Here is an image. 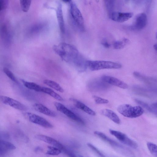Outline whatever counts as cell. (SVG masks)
Segmentation results:
<instances>
[{"instance_id":"cell-1","label":"cell","mask_w":157,"mask_h":157,"mask_svg":"<svg viewBox=\"0 0 157 157\" xmlns=\"http://www.w3.org/2000/svg\"><path fill=\"white\" fill-rule=\"evenodd\" d=\"M53 49L63 60L70 64L79 54L75 46L64 42L54 45Z\"/></svg>"},{"instance_id":"cell-2","label":"cell","mask_w":157,"mask_h":157,"mask_svg":"<svg viewBox=\"0 0 157 157\" xmlns=\"http://www.w3.org/2000/svg\"><path fill=\"white\" fill-rule=\"evenodd\" d=\"M87 67L92 71L105 69H118L122 65L118 63L104 60H87Z\"/></svg>"},{"instance_id":"cell-3","label":"cell","mask_w":157,"mask_h":157,"mask_svg":"<svg viewBox=\"0 0 157 157\" xmlns=\"http://www.w3.org/2000/svg\"><path fill=\"white\" fill-rule=\"evenodd\" d=\"M118 111L125 117L133 118L141 115L144 110L140 106H132L127 104H122L117 108Z\"/></svg>"},{"instance_id":"cell-4","label":"cell","mask_w":157,"mask_h":157,"mask_svg":"<svg viewBox=\"0 0 157 157\" xmlns=\"http://www.w3.org/2000/svg\"><path fill=\"white\" fill-rule=\"evenodd\" d=\"M69 3V12L74 25L79 30L84 31V19L81 12L75 2L71 1Z\"/></svg>"},{"instance_id":"cell-5","label":"cell","mask_w":157,"mask_h":157,"mask_svg":"<svg viewBox=\"0 0 157 157\" xmlns=\"http://www.w3.org/2000/svg\"><path fill=\"white\" fill-rule=\"evenodd\" d=\"M25 115L31 122L45 128H51L53 127V125L46 119L36 114L27 112L25 113Z\"/></svg>"},{"instance_id":"cell-6","label":"cell","mask_w":157,"mask_h":157,"mask_svg":"<svg viewBox=\"0 0 157 157\" xmlns=\"http://www.w3.org/2000/svg\"><path fill=\"white\" fill-rule=\"evenodd\" d=\"M109 132L111 134L115 137L122 143L133 148L137 147L138 145L137 143L124 133L112 129H110Z\"/></svg>"},{"instance_id":"cell-7","label":"cell","mask_w":157,"mask_h":157,"mask_svg":"<svg viewBox=\"0 0 157 157\" xmlns=\"http://www.w3.org/2000/svg\"><path fill=\"white\" fill-rule=\"evenodd\" d=\"M54 104L56 108L58 111L64 114L73 121L79 123L84 124V121L80 117L68 109L62 104L55 102Z\"/></svg>"},{"instance_id":"cell-8","label":"cell","mask_w":157,"mask_h":157,"mask_svg":"<svg viewBox=\"0 0 157 157\" xmlns=\"http://www.w3.org/2000/svg\"><path fill=\"white\" fill-rule=\"evenodd\" d=\"M0 100L4 104L17 109L21 111H25L27 109V107L24 104L9 97L1 95Z\"/></svg>"},{"instance_id":"cell-9","label":"cell","mask_w":157,"mask_h":157,"mask_svg":"<svg viewBox=\"0 0 157 157\" xmlns=\"http://www.w3.org/2000/svg\"><path fill=\"white\" fill-rule=\"evenodd\" d=\"M36 138L50 145L56 147L61 151L67 154L68 150H67L63 145L57 140L51 137L43 135H38L36 136Z\"/></svg>"},{"instance_id":"cell-10","label":"cell","mask_w":157,"mask_h":157,"mask_svg":"<svg viewBox=\"0 0 157 157\" xmlns=\"http://www.w3.org/2000/svg\"><path fill=\"white\" fill-rule=\"evenodd\" d=\"M147 17L146 14L144 13L138 14L134 24L130 28L134 30H140L144 28L147 25Z\"/></svg>"},{"instance_id":"cell-11","label":"cell","mask_w":157,"mask_h":157,"mask_svg":"<svg viewBox=\"0 0 157 157\" xmlns=\"http://www.w3.org/2000/svg\"><path fill=\"white\" fill-rule=\"evenodd\" d=\"M87 60L82 56L79 54L71 64L78 71L82 72L88 68Z\"/></svg>"},{"instance_id":"cell-12","label":"cell","mask_w":157,"mask_h":157,"mask_svg":"<svg viewBox=\"0 0 157 157\" xmlns=\"http://www.w3.org/2000/svg\"><path fill=\"white\" fill-rule=\"evenodd\" d=\"M133 16L131 12H113L111 13L110 17L113 21L118 22H123L128 20Z\"/></svg>"},{"instance_id":"cell-13","label":"cell","mask_w":157,"mask_h":157,"mask_svg":"<svg viewBox=\"0 0 157 157\" xmlns=\"http://www.w3.org/2000/svg\"><path fill=\"white\" fill-rule=\"evenodd\" d=\"M101 78L108 84L123 89H126L128 88V86L127 84L115 77L104 75H103Z\"/></svg>"},{"instance_id":"cell-14","label":"cell","mask_w":157,"mask_h":157,"mask_svg":"<svg viewBox=\"0 0 157 157\" xmlns=\"http://www.w3.org/2000/svg\"><path fill=\"white\" fill-rule=\"evenodd\" d=\"M56 17L60 30L62 34L65 33V26L64 21L62 5L60 3L58 4L56 11Z\"/></svg>"},{"instance_id":"cell-15","label":"cell","mask_w":157,"mask_h":157,"mask_svg":"<svg viewBox=\"0 0 157 157\" xmlns=\"http://www.w3.org/2000/svg\"><path fill=\"white\" fill-rule=\"evenodd\" d=\"M89 86V87L95 90H101L107 88L109 85L101 78L95 79L90 81Z\"/></svg>"},{"instance_id":"cell-16","label":"cell","mask_w":157,"mask_h":157,"mask_svg":"<svg viewBox=\"0 0 157 157\" xmlns=\"http://www.w3.org/2000/svg\"><path fill=\"white\" fill-rule=\"evenodd\" d=\"M70 100L73 103L76 107L81 109L88 114L92 116H95L96 115V113L94 110L81 101L72 98H70Z\"/></svg>"},{"instance_id":"cell-17","label":"cell","mask_w":157,"mask_h":157,"mask_svg":"<svg viewBox=\"0 0 157 157\" xmlns=\"http://www.w3.org/2000/svg\"><path fill=\"white\" fill-rule=\"evenodd\" d=\"M101 113L106 117L114 123L119 124L121 120L118 115L113 111L108 109H104L101 110Z\"/></svg>"},{"instance_id":"cell-18","label":"cell","mask_w":157,"mask_h":157,"mask_svg":"<svg viewBox=\"0 0 157 157\" xmlns=\"http://www.w3.org/2000/svg\"><path fill=\"white\" fill-rule=\"evenodd\" d=\"M34 109L36 111L47 116L54 117L56 114L43 105L38 103H35L33 105Z\"/></svg>"},{"instance_id":"cell-19","label":"cell","mask_w":157,"mask_h":157,"mask_svg":"<svg viewBox=\"0 0 157 157\" xmlns=\"http://www.w3.org/2000/svg\"><path fill=\"white\" fill-rule=\"evenodd\" d=\"M15 148L16 147L14 144L0 138V154H4L9 151Z\"/></svg>"},{"instance_id":"cell-20","label":"cell","mask_w":157,"mask_h":157,"mask_svg":"<svg viewBox=\"0 0 157 157\" xmlns=\"http://www.w3.org/2000/svg\"><path fill=\"white\" fill-rule=\"evenodd\" d=\"M94 133L111 145L120 148H124L123 146L114 140L110 139L102 132L99 131H95L94 132Z\"/></svg>"},{"instance_id":"cell-21","label":"cell","mask_w":157,"mask_h":157,"mask_svg":"<svg viewBox=\"0 0 157 157\" xmlns=\"http://www.w3.org/2000/svg\"><path fill=\"white\" fill-rule=\"evenodd\" d=\"M133 74L136 78L145 83L150 85L156 83V80L154 78L143 75L138 72H134Z\"/></svg>"},{"instance_id":"cell-22","label":"cell","mask_w":157,"mask_h":157,"mask_svg":"<svg viewBox=\"0 0 157 157\" xmlns=\"http://www.w3.org/2000/svg\"><path fill=\"white\" fill-rule=\"evenodd\" d=\"M24 85L27 88L37 92H41L42 86L33 82L26 81L21 79Z\"/></svg>"},{"instance_id":"cell-23","label":"cell","mask_w":157,"mask_h":157,"mask_svg":"<svg viewBox=\"0 0 157 157\" xmlns=\"http://www.w3.org/2000/svg\"><path fill=\"white\" fill-rule=\"evenodd\" d=\"M41 92L47 94L58 100H63V99L60 96L48 88L42 86Z\"/></svg>"},{"instance_id":"cell-24","label":"cell","mask_w":157,"mask_h":157,"mask_svg":"<svg viewBox=\"0 0 157 157\" xmlns=\"http://www.w3.org/2000/svg\"><path fill=\"white\" fill-rule=\"evenodd\" d=\"M43 82L44 84L59 92L63 93L64 92V90L60 85L54 81L50 80L45 79L44 80Z\"/></svg>"},{"instance_id":"cell-25","label":"cell","mask_w":157,"mask_h":157,"mask_svg":"<svg viewBox=\"0 0 157 157\" xmlns=\"http://www.w3.org/2000/svg\"><path fill=\"white\" fill-rule=\"evenodd\" d=\"M129 42V40L126 38H124L121 40L115 41L113 44V48L116 49H120L124 48Z\"/></svg>"},{"instance_id":"cell-26","label":"cell","mask_w":157,"mask_h":157,"mask_svg":"<svg viewBox=\"0 0 157 157\" xmlns=\"http://www.w3.org/2000/svg\"><path fill=\"white\" fill-rule=\"evenodd\" d=\"M32 0H20L21 9L25 12H27L30 7Z\"/></svg>"},{"instance_id":"cell-27","label":"cell","mask_w":157,"mask_h":157,"mask_svg":"<svg viewBox=\"0 0 157 157\" xmlns=\"http://www.w3.org/2000/svg\"><path fill=\"white\" fill-rule=\"evenodd\" d=\"M61 152L60 150L56 147L48 146L46 153L52 155H57L60 154Z\"/></svg>"},{"instance_id":"cell-28","label":"cell","mask_w":157,"mask_h":157,"mask_svg":"<svg viewBox=\"0 0 157 157\" xmlns=\"http://www.w3.org/2000/svg\"><path fill=\"white\" fill-rule=\"evenodd\" d=\"M147 146L151 154L155 157H157V145L152 143L149 142L147 143Z\"/></svg>"},{"instance_id":"cell-29","label":"cell","mask_w":157,"mask_h":157,"mask_svg":"<svg viewBox=\"0 0 157 157\" xmlns=\"http://www.w3.org/2000/svg\"><path fill=\"white\" fill-rule=\"evenodd\" d=\"M3 71L6 75L13 81L17 82L16 78L13 73L9 69L5 67L3 69Z\"/></svg>"},{"instance_id":"cell-30","label":"cell","mask_w":157,"mask_h":157,"mask_svg":"<svg viewBox=\"0 0 157 157\" xmlns=\"http://www.w3.org/2000/svg\"><path fill=\"white\" fill-rule=\"evenodd\" d=\"M93 97L96 103L97 104H105L109 103V101L106 99H104L94 95Z\"/></svg>"},{"instance_id":"cell-31","label":"cell","mask_w":157,"mask_h":157,"mask_svg":"<svg viewBox=\"0 0 157 157\" xmlns=\"http://www.w3.org/2000/svg\"><path fill=\"white\" fill-rule=\"evenodd\" d=\"M135 101L138 104L141 105L144 108L146 109L147 111L153 113V112L151 106L147 103L138 99H135Z\"/></svg>"},{"instance_id":"cell-32","label":"cell","mask_w":157,"mask_h":157,"mask_svg":"<svg viewBox=\"0 0 157 157\" xmlns=\"http://www.w3.org/2000/svg\"><path fill=\"white\" fill-rule=\"evenodd\" d=\"M87 145L95 152L101 157H105V156L97 148L90 143H88Z\"/></svg>"},{"instance_id":"cell-33","label":"cell","mask_w":157,"mask_h":157,"mask_svg":"<svg viewBox=\"0 0 157 157\" xmlns=\"http://www.w3.org/2000/svg\"><path fill=\"white\" fill-rule=\"evenodd\" d=\"M150 106L152 110L153 113H154L156 115L157 113V102L154 103L152 104Z\"/></svg>"},{"instance_id":"cell-34","label":"cell","mask_w":157,"mask_h":157,"mask_svg":"<svg viewBox=\"0 0 157 157\" xmlns=\"http://www.w3.org/2000/svg\"><path fill=\"white\" fill-rule=\"evenodd\" d=\"M107 7L109 9H111L112 5V0H104Z\"/></svg>"},{"instance_id":"cell-35","label":"cell","mask_w":157,"mask_h":157,"mask_svg":"<svg viewBox=\"0 0 157 157\" xmlns=\"http://www.w3.org/2000/svg\"><path fill=\"white\" fill-rule=\"evenodd\" d=\"M102 45L105 48H109L110 46V44L106 40L103 41L101 42Z\"/></svg>"},{"instance_id":"cell-36","label":"cell","mask_w":157,"mask_h":157,"mask_svg":"<svg viewBox=\"0 0 157 157\" xmlns=\"http://www.w3.org/2000/svg\"><path fill=\"white\" fill-rule=\"evenodd\" d=\"M5 0H0V12L4 8L5 6Z\"/></svg>"},{"instance_id":"cell-37","label":"cell","mask_w":157,"mask_h":157,"mask_svg":"<svg viewBox=\"0 0 157 157\" xmlns=\"http://www.w3.org/2000/svg\"><path fill=\"white\" fill-rule=\"evenodd\" d=\"M35 151L36 152H41L43 151V149L42 148L39 147H36L35 148Z\"/></svg>"},{"instance_id":"cell-38","label":"cell","mask_w":157,"mask_h":157,"mask_svg":"<svg viewBox=\"0 0 157 157\" xmlns=\"http://www.w3.org/2000/svg\"><path fill=\"white\" fill-rule=\"evenodd\" d=\"M133 1L136 3H140L142 2L143 0H133Z\"/></svg>"},{"instance_id":"cell-39","label":"cell","mask_w":157,"mask_h":157,"mask_svg":"<svg viewBox=\"0 0 157 157\" xmlns=\"http://www.w3.org/2000/svg\"><path fill=\"white\" fill-rule=\"evenodd\" d=\"M63 2L65 3H69L71 1V0H62Z\"/></svg>"},{"instance_id":"cell-40","label":"cell","mask_w":157,"mask_h":157,"mask_svg":"<svg viewBox=\"0 0 157 157\" xmlns=\"http://www.w3.org/2000/svg\"><path fill=\"white\" fill-rule=\"evenodd\" d=\"M153 47H154V48L155 49L156 51L157 50V44H155L154 45V46H153Z\"/></svg>"},{"instance_id":"cell-41","label":"cell","mask_w":157,"mask_h":157,"mask_svg":"<svg viewBox=\"0 0 157 157\" xmlns=\"http://www.w3.org/2000/svg\"><path fill=\"white\" fill-rule=\"evenodd\" d=\"M95 0L97 2H99V0Z\"/></svg>"}]
</instances>
